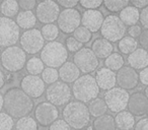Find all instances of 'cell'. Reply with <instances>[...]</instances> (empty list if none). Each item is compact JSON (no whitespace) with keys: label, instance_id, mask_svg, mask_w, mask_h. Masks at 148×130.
<instances>
[{"label":"cell","instance_id":"46","mask_svg":"<svg viewBox=\"0 0 148 130\" xmlns=\"http://www.w3.org/2000/svg\"><path fill=\"white\" fill-rule=\"evenodd\" d=\"M138 80H140V83L143 85H148V69L144 68L142 70H140V73L138 74Z\"/></svg>","mask_w":148,"mask_h":130},{"label":"cell","instance_id":"41","mask_svg":"<svg viewBox=\"0 0 148 130\" xmlns=\"http://www.w3.org/2000/svg\"><path fill=\"white\" fill-rule=\"evenodd\" d=\"M17 4L21 9H23V11H32V9L35 8L36 0H19L17 1Z\"/></svg>","mask_w":148,"mask_h":130},{"label":"cell","instance_id":"28","mask_svg":"<svg viewBox=\"0 0 148 130\" xmlns=\"http://www.w3.org/2000/svg\"><path fill=\"white\" fill-rule=\"evenodd\" d=\"M19 6L17 4V1L15 0H5L2 3H0V12H2L4 17L11 19L13 17H16L18 13Z\"/></svg>","mask_w":148,"mask_h":130},{"label":"cell","instance_id":"42","mask_svg":"<svg viewBox=\"0 0 148 130\" xmlns=\"http://www.w3.org/2000/svg\"><path fill=\"white\" fill-rule=\"evenodd\" d=\"M56 3L59 5V7L62 6L65 9H71L78 4V1L76 0H58Z\"/></svg>","mask_w":148,"mask_h":130},{"label":"cell","instance_id":"4","mask_svg":"<svg viewBox=\"0 0 148 130\" xmlns=\"http://www.w3.org/2000/svg\"><path fill=\"white\" fill-rule=\"evenodd\" d=\"M44 65L50 68L61 67L68 59V51L60 42H49L41 50V58Z\"/></svg>","mask_w":148,"mask_h":130},{"label":"cell","instance_id":"5","mask_svg":"<svg viewBox=\"0 0 148 130\" xmlns=\"http://www.w3.org/2000/svg\"><path fill=\"white\" fill-rule=\"evenodd\" d=\"M0 61L5 70L9 72H17L25 66L27 54L17 46L8 47L2 52Z\"/></svg>","mask_w":148,"mask_h":130},{"label":"cell","instance_id":"39","mask_svg":"<svg viewBox=\"0 0 148 130\" xmlns=\"http://www.w3.org/2000/svg\"><path fill=\"white\" fill-rule=\"evenodd\" d=\"M79 4L82 7L86 8L87 10H92V9H97L99 7H101L103 5V1L99 0V1H95V0H81L79 1Z\"/></svg>","mask_w":148,"mask_h":130},{"label":"cell","instance_id":"37","mask_svg":"<svg viewBox=\"0 0 148 130\" xmlns=\"http://www.w3.org/2000/svg\"><path fill=\"white\" fill-rule=\"evenodd\" d=\"M14 125L13 119L6 113L0 112V130H11Z\"/></svg>","mask_w":148,"mask_h":130},{"label":"cell","instance_id":"35","mask_svg":"<svg viewBox=\"0 0 148 130\" xmlns=\"http://www.w3.org/2000/svg\"><path fill=\"white\" fill-rule=\"evenodd\" d=\"M72 34H73L74 39L77 40V41L82 44V45L83 44L88 43L91 40V37H92V34L87 29H85L84 27H78Z\"/></svg>","mask_w":148,"mask_h":130},{"label":"cell","instance_id":"51","mask_svg":"<svg viewBox=\"0 0 148 130\" xmlns=\"http://www.w3.org/2000/svg\"><path fill=\"white\" fill-rule=\"evenodd\" d=\"M144 91H145V94H144V95H145V97L147 98V96H148V87H147L144 89Z\"/></svg>","mask_w":148,"mask_h":130},{"label":"cell","instance_id":"47","mask_svg":"<svg viewBox=\"0 0 148 130\" xmlns=\"http://www.w3.org/2000/svg\"><path fill=\"white\" fill-rule=\"evenodd\" d=\"M147 126H148V119L146 117L140 119L137 123L134 125L135 130H147Z\"/></svg>","mask_w":148,"mask_h":130},{"label":"cell","instance_id":"50","mask_svg":"<svg viewBox=\"0 0 148 130\" xmlns=\"http://www.w3.org/2000/svg\"><path fill=\"white\" fill-rule=\"evenodd\" d=\"M2 108H3V96L2 94L0 93V111L2 110Z\"/></svg>","mask_w":148,"mask_h":130},{"label":"cell","instance_id":"18","mask_svg":"<svg viewBox=\"0 0 148 130\" xmlns=\"http://www.w3.org/2000/svg\"><path fill=\"white\" fill-rule=\"evenodd\" d=\"M103 19H105V17H103V12L97 10V9L85 10L83 14L81 15L80 23H82V27H84L92 34L101 30Z\"/></svg>","mask_w":148,"mask_h":130},{"label":"cell","instance_id":"24","mask_svg":"<svg viewBox=\"0 0 148 130\" xmlns=\"http://www.w3.org/2000/svg\"><path fill=\"white\" fill-rule=\"evenodd\" d=\"M15 23L17 27L23 30H32L37 23V19L33 11H21L17 13Z\"/></svg>","mask_w":148,"mask_h":130},{"label":"cell","instance_id":"6","mask_svg":"<svg viewBox=\"0 0 148 130\" xmlns=\"http://www.w3.org/2000/svg\"><path fill=\"white\" fill-rule=\"evenodd\" d=\"M126 25L121 21L119 17L110 14L103 19L101 27V34L103 39L111 42H119L126 34Z\"/></svg>","mask_w":148,"mask_h":130},{"label":"cell","instance_id":"43","mask_svg":"<svg viewBox=\"0 0 148 130\" xmlns=\"http://www.w3.org/2000/svg\"><path fill=\"white\" fill-rule=\"evenodd\" d=\"M139 21L145 30L148 29V7H145L139 13Z\"/></svg>","mask_w":148,"mask_h":130},{"label":"cell","instance_id":"16","mask_svg":"<svg viewBox=\"0 0 148 130\" xmlns=\"http://www.w3.org/2000/svg\"><path fill=\"white\" fill-rule=\"evenodd\" d=\"M138 73L136 70L131 68L130 66L124 65L116 75V83H118L121 89H133L138 85Z\"/></svg>","mask_w":148,"mask_h":130},{"label":"cell","instance_id":"33","mask_svg":"<svg viewBox=\"0 0 148 130\" xmlns=\"http://www.w3.org/2000/svg\"><path fill=\"white\" fill-rule=\"evenodd\" d=\"M15 128L16 130H38V123L33 117L25 116L17 120Z\"/></svg>","mask_w":148,"mask_h":130},{"label":"cell","instance_id":"10","mask_svg":"<svg viewBox=\"0 0 148 130\" xmlns=\"http://www.w3.org/2000/svg\"><path fill=\"white\" fill-rule=\"evenodd\" d=\"M73 63L80 72L90 73L99 66V59L90 48H81L73 56Z\"/></svg>","mask_w":148,"mask_h":130},{"label":"cell","instance_id":"19","mask_svg":"<svg viewBox=\"0 0 148 130\" xmlns=\"http://www.w3.org/2000/svg\"><path fill=\"white\" fill-rule=\"evenodd\" d=\"M95 79L99 89L103 91H109L116 87V73L107 67H103L97 70Z\"/></svg>","mask_w":148,"mask_h":130},{"label":"cell","instance_id":"7","mask_svg":"<svg viewBox=\"0 0 148 130\" xmlns=\"http://www.w3.org/2000/svg\"><path fill=\"white\" fill-rule=\"evenodd\" d=\"M45 91L48 103L52 104L55 107L68 104L72 97L71 89L63 81H56L52 85H49Z\"/></svg>","mask_w":148,"mask_h":130},{"label":"cell","instance_id":"8","mask_svg":"<svg viewBox=\"0 0 148 130\" xmlns=\"http://www.w3.org/2000/svg\"><path fill=\"white\" fill-rule=\"evenodd\" d=\"M129 93L121 87H113L105 93L103 101L107 108L114 113L125 111L129 101Z\"/></svg>","mask_w":148,"mask_h":130},{"label":"cell","instance_id":"13","mask_svg":"<svg viewBox=\"0 0 148 130\" xmlns=\"http://www.w3.org/2000/svg\"><path fill=\"white\" fill-rule=\"evenodd\" d=\"M60 13V7L53 0H45L37 5L36 19L42 23L50 25L57 21Z\"/></svg>","mask_w":148,"mask_h":130},{"label":"cell","instance_id":"14","mask_svg":"<svg viewBox=\"0 0 148 130\" xmlns=\"http://www.w3.org/2000/svg\"><path fill=\"white\" fill-rule=\"evenodd\" d=\"M21 89L33 99H39L45 93V83L38 75H25L21 81Z\"/></svg>","mask_w":148,"mask_h":130},{"label":"cell","instance_id":"15","mask_svg":"<svg viewBox=\"0 0 148 130\" xmlns=\"http://www.w3.org/2000/svg\"><path fill=\"white\" fill-rule=\"evenodd\" d=\"M59 111L57 107L48 102H42L37 106L35 110L36 121L39 122L40 125L47 127L50 126L55 120L58 119Z\"/></svg>","mask_w":148,"mask_h":130},{"label":"cell","instance_id":"21","mask_svg":"<svg viewBox=\"0 0 148 130\" xmlns=\"http://www.w3.org/2000/svg\"><path fill=\"white\" fill-rule=\"evenodd\" d=\"M58 75H59V77L63 83H72L80 76V71L74 65L73 62L66 61L60 67L59 71H58Z\"/></svg>","mask_w":148,"mask_h":130},{"label":"cell","instance_id":"12","mask_svg":"<svg viewBox=\"0 0 148 130\" xmlns=\"http://www.w3.org/2000/svg\"><path fill=\"white\" fill-rule=\"evenodd\" d=\"M58 29L65 34H72L78 27H80L81 14L77 9H64L60 11L57 19Z\"/></svg>","mask_w":148,"mask_h":130},{"label":"cell","instance_id":"17","mask_svg":"<svg viewBox=\"0 0 148 130\" xmlns=\"http://www.w3.org/2000/svg\"><path fill=\"white\" fill-rule=\"evenodd\" d=\"M127 108L133 116H145L148 111V99L141 91L134 93L129 97Z\"/></svg>","mask_w":148,"mask_h":130},{"label":"cell","instance_id":"25","mask_svg":"<svg viewBox=\"0 0 148 130\" xmlns=\"http://www.w3.org/2000/svg\"><path fill=\"white\" fill-rule=\"evenodd\" d=\"M114 120L116 127L119 128L120 130H130L135 125V118L128 111L119 112Z\"/></svg>","mask_w":148,"mask_h":130},{"label":"cell","instance_id":"26","mask_svg":"<svg viewBox=\"0 0 148 130\" xmlns=\"http://www.w3.org/2000/svg\"><path fill=\"white\" fill-rule=\"evenodd\" d=\"M92 127L93 130H116L115 120L112 115L105 114L95 118Z\"/></svg>","mask_w":148,"mask_h":130},{"label":"cell","instance_id":"49","mask_svg":"<svg viewBox=\"0 0 148 130\" xmlns=\"http://www.w3.org/2000/svg\"><path fill=\"white\" fill-rule=\"evenodd\" d=\"M5 83V76L4 74H3V72L1 70H0V89L4 85Z\"/></svg>","mask_w":148,"mask_h":130},{"label":"cell","instance_id":"45","mask_svg":"<svg viewBox=\"0 0 148 130\" xmlns=\"http://www.w3.org/2000/svg\"><path fill=\"white\" fill-rule=\"evenodd\" d=\"M139 42H140V45L142 46V49L146 50L148 47V30H144L142 31L141 35L139 36Z\"/></svg>","mask_w":148,"mask_h":130},{"label":"cell","instance_id":"36","mask_svg":"<svg viewBox=\"0 0 148 130\" xmlns=\"http://www.w3.org/2000/svg\"><path fill=\"white\" fill-rule=\"evenodd\" d=\"M42 80L44 81V83H48V85H52V83H56L59 78L58 75V71L55 68H44V70L42 71Z\"/></svg>","mask_w":148,"mask_h":130},{"label":"cell","instance_id":"44","mask_svg":"<svg viewBox=\"0 0 148 130\" xmlns=\"http://www.w3.org/2000/svg\"><path fill=\"white\" fill-rule=\"evenodd\" d=\"M128 33H129V37L133 38V39H136V38H138L140 35H141L142 33V29L141 27H139V25H132V27L129 28V30H128Z\"/></svg>","mask_w":148,"mask_h":130},{"label":"cell","instance_id":"52","mask_svg":"<svg viewBox=\"0 0 148 130\" xmlns=\"http://www.w3.org/2000/svg\"><path fill=\"white\" fill-rule=\"evenodd\" d=\"M86 130H93V127H92V126H88Z\"/></svg>","mask_w":148,"mask_h":130},{"label":"cell","instance_id":"29","mask_svg":"<svg viewBox=\"0 0 148 130\" xmlns=\"http://www.w3.org/2000/svg\"><path fill=\"white\" fill-rule=\"evenodd\" d=\"M105 65L108 69L112 71L120 70L125 65V61H124V58L121 54L115 52V53H112L111 55L106 58Z\"/></svg>","mask_w":148,"mask_h":130},{"label":"cell","instance_id":"34","mask_svg":"<svg viewBox=\"0 0 148 130\" xmlns=\"http://www.w3.org/2000/svg\"><path fill=\"white\" fill-rule=\"evenodd\" d=\"M103 4L105 5L106 9L111 12H120L130 4V1L128 0H106L103 2Z\"/></svg>","mask_w":148,"mask_h":130},{"label":"cell","instance_id":"1","mask_svg":"<svg viewBox=\"0 0 148 130\" xmlns=\"http://www.w3.org/2000/svg\"><path fill=\"white\" fill-rule=\"evenodd\" d=\"M3 108L11 118L29 116L34 109V102L18 87L9 89L3 96Z\"/></svg>","mask_w":148,"mask_h":130},{"label":"cell","instance_id":"2","mask_svg":"<svg viewBox=\"0 0 148 130\" xmlns=\"http://www.w3.org/2000/svg\"><path fill=\"white\" fill-rule=\"evenodd\" d=\"M63 120L70 128L79 130L86 127L90 122V115L85 104L78 101H72L66 104L62 111Z\"/></svg>","mask_w":148,"mask_h":130},{"label":"cell","instance_id":"3","mask_svg":"<svg viewBox=\"0 0 148 130\" xmlns=\"http://www.w3.org/2000/svg\"><path fill=\"white\" fill-rule=\"evenodd\" d=\"M71 93L77 101L85 104L97 98L99 89L92 75L84 74L79 76L73 83Z\"/></svg>","mask_w":148,"mask_h":130},{"label":"cell","instance_id":"38","mask_svg":"<svg viewBox=\"0 0 148 130\" xmlns=\"http://www.w3.org/2000/svg\"><path fill=\"white\" fill-rule=\"evenodd\" d=\"M66 50L72 53H76L78 50H80L82 48V44L79 43L77 40H75L73 37H68L66 39Z\"/></svg>","mask_w":148,"mask_h":130},{"label":"cell","instance_id":"11","mask_svg":"<svg viewBox=\"0 0 148 130\" xmlns=\"http://www.w3.org/2000/svg\"><path fill=\"white\" fill-rule=\"evenodd\" d=\"M21 49L27 54H37L43 49L45 45L41 32L37 29H32L25 31L19 37Z\"/></svg>","mask_w":148,"mask_h":130},{"label":"cell","instance_id":"53","mask_svg":"<svg viewBox=\"0 0 148 130\" xmlns=\"http://www.w3.org/2000/svg\"><path fill=\"white\" fill-rule=\"evenodd\" d=\"M0 57H1V52H0Z\"/></svg>","mask_w":148,"mask_h":130},{"label":"cell","instance_id":"22","mask_svg":"<svg viewBox=\"0 0 148 130\" xmlns=\"http://www.w3.org/2000/svg\"><path fill=\"white\" fill-rule=\"evenodd\" d=\"M114 47L112 43L105 40L103 38H99L92 43L91 46V51L95 55L97 59H106L108 56H110L113 53Z\"/></svg>","mask_w":148,"mask_h":130},{"label":"cell","instance_id":"27","mask_svg":"<svg viewBox=\"0 0 148 130\" xmlns=\"http://www.w3.org/2000/svg\"><path fill=\"white\" fill-rule=\"evenodd\" d=\"M87 109H88L89 115L95 118L105 115L108 111V108L105 101H103V99H101V98H95L92 101L89 102V105L87 106Z\"/></svg>","mask_w":148,"mask_h":130},{"label":"cell","instance_id":"23","mask_svg":"<svg viewBox=\"0 0 148 130\" xmlns=\"http://www.w3.org/2000/svg\"><path fill=\"white\" fill-rule=\"evenodd\" d=\"M139 10L132 5H128L126 6L123 10L120 11L119 19L125 25H135L136 23L139 21Z\"/></svg>","mask_w":148,"mask_h":130},{"label":"cell","instance_id":"32","mask_svg":"<svg viewBox=\"0 0 148 130\" xmlns=\"http://www.w3.org/2000/svg\"><path fill=\"white\" fill-rule=\"evenodd\" d=\"M25 66L29 75H38L44 70V63L38 57H32L31 59L27 60Z\"/></svg>","mask_w":148,"mask_h":130},{"label":"cell","instance_id":"31","mask_svg":"<svg viewBox=\"0 0 148 130\" xmlns=\"http://www.w3.org/2000/svg\"><path fill=\"white\" fill-rule=\"evenodd\" d=\"M41 35L44 40L49 42H53L59 36V29L56 25L50 23V25H44L41 29Z\"/></svg>","mask_w":148,"mask_h":130},{"label":"cell","instance_id":"48","mask_svg":"<svg viewBox=\"0 0 148 130\" xmlns=\"http://www.w3.org/2000/svg\"><path fill=\"white\" fill-rule=\"evenodd\" d=\"M130 4L132 5L133 7H135V8L139 9V8H145V7H147L148 5V1L147 0H134V1H131L130 2Z\"/></svg>","mask_w":148,"mask_h":130},{"label":"cell","instance_id":"20","mask_svg":"<svg viewBox=\"0 0 148 130\" xmlns=\"http://www.w3.org/2000/svg\"><path fill=\"white\" fill-rule=\"evenodd\" d=\"M128 63L130 67L134 70H142L147 68L148 65V54L144 49H136L128 56Z\"/></svg>","mask_w":148,"mask_h":130},{"label":"cell","instance_id":"9","mask_svg":"<svg viewBox=\"0 0 148 130\" xmlns=\"http://www.w3.org/2000/svg\"><path fill=\"white\" fill-rule=\"evenodd\" d=\"M19 28L15 21L7 17H0V47H11L18 42Z\"/></svg>","mask_w":148,"mask_h":130},{"label":"cell","instance_id":"30","mask_svg":"<svg viewBox=\"0 0 148 130\" xmlns=\"http://www.w3.org/2000/svg\"><path fill=\"white\" fill-rule=\"evenodd\" d=\"M138 47V42L135 39L131 37H123L119 41L118 44V48H119L120 52L125 55H129L132 52H134Z\"/></svg>","mask_w":148,"mask_h":130},{"label":"cell","instance_id":"40","mask_svg":"<svg viewBox=\"0 0 148 130\" xmlns=\"http://www.w3.org/2000/svg\"><path fill=\"white\" fill-rule=\"evenodd\" d=\"M49 130H71V128L63 119H57L50 125Z\"/></svg>","mask_w":148,"mask_h":130}]
</instances>
